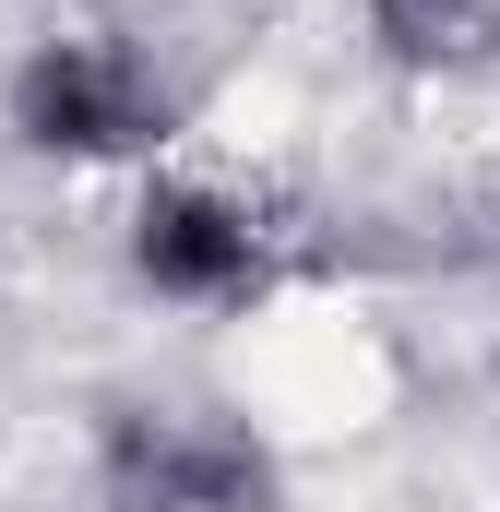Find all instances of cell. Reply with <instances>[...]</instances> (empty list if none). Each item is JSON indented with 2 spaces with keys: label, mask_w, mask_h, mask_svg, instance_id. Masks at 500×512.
<instances>
[{
  "label": "cell",
  "mask_w": 500,
  "mask_h": 512,
  "mask_svg": "<svg viewBox=\"0 0 500 512\" xmlns=\"http://www.w3.org/2000/svg\"><path fill=\"white\" fill-rule=\"evenodd\" d=\"M131 274L155 298H179V310H239L250 286H262V227H250V203H227V191L167 179L131 215Z\"/></svg>",
  "instance_id": "7a4b0ae2"
},
{
  "label": "cell",
  "mask_w": 500,
  "mask_h": 512,
  "mask_svg": "<svg viewBox=\"0 0 500 512\" xmlns=\"http://www.w3.org/2000/svg\"><path fill=\"white\" fill-rule=\"evenodd\" d=\"M108 453L131 465V512H250L262 501V453L215 417H120Z\"/></svg>",
  "instance_id": "3957f363"
},
{
  "label": "cell",
  "mask_w": 500,
  "mask_h": 512,
  "mask_svg": "<svg viewBox=\"0 0 500 512\" xmlns=\"http://www.w3.org/2000/svg\"><path fill=\"white\" fill-rule=\"evenodd\" d=\"M370 24L405 60H465V48L489 36V0H370Z\"/></svg>",
  "instance_id": "277c9868"
},
{
  "label": "cell",
  "mask_w": 500,
  "mask_h": 512,
  "mask_svg": "<svg viewBox=\"0 0 500 512\" xmlns=\"http://www.w3.org/2000/svg\"><path fill=\"white\" fill-rule=\"evenodd\" d=\"M12 131L36 143V155H143L155 131H167V96H155V72L108 48V36H60V48H36L24 72H12Z\"/></svg>",
  "instance_id": "6da1fadb"
}]
</instances>
